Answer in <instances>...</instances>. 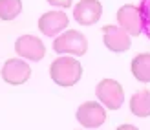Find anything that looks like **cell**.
Listing matches in <instances>:
<instances>
[{"instance_id": "obj_14", "label": "cell", "mask_w": 150, "mask_h": 130, "mask_svg": "<svg viewBox=\"0 0 150 130\" xmlns=\"http://www.w3.org/2000/svg\"><path fill=\"white\" fill-rule=\"evenodd\" d=\"M48 4L55 6V7H61V9H68V7H71L73 0H48Z\"/></svg>"}, {"instance_id": "obj_8", "label": "cell", "mask_w": 150, "mask_h": 130, "mask_svg": "<svg viewBox=\"0 0 150 130\" xmlns=\"http://www.w3.org/2000/svg\"><path fill=\"white\" fill-rule=\"evenodd\" d=\"M103 15V4L99 0H81L75 4L73 9V18L81 26H93L99 22Z\"/></svg>"}, {"instance_id": "obj_5", "label": "cell", "mask_w": 150, "mask_h": 130, "mask_svg": "<svg viewBox=\"0 0 150 130\" xmlns=\"http://www.w3.org/2000/svg\"><path fill=\"white\" fill-rule=\"evenodd\" d=\"M2 79L11 86H20L29 81L31 77V68L22 59H7L2 66Z\"/></svg>"}, {"instance_id": "obj_3", "label": "cell", "mask_w": 150, "mask_h": 130, "mask_svg": "<svg viewBox=\"0 0 150 130\" xmlns=\"http://www.w3.org/2000/svg\"><path fill=\"white\" fill-rule=\"evenodd\" d=\"M95 95L108 110H119L125 103V90L121 82L114 79H103L95 86Z\"/></svg>"}, {"instance_id": "obj_13", "label": "cell", "mask_w": 150, "mask_h": 130, "mask_svg": "<svg viewBox=\"0 0 150 130\" xmlns=\"http://www.w3.org/2000/svg\"><path fill=\"white\" fill-rule=\"evenodd\" d=\"M22 13V0H0V20H13Z\"/></svg>"}, {"instance_id": "obj_10", "label": "cell", "mask_w": 150, "mask_h": 130, "mask_svg": "<svg viewBox=\"0 0 150 130\" xmlns=\"http://www.w3.org/2000/svg\"><path fill=\"white\" fill-rule=\"evenodd\" d=\"M117 24L121 26L125 31H128L130 35L137 37L141 33V15H139V9L136 6H132V4H126L123 7H119Z\"/></svg>"}, {"instance_id": "obj_6", "label": "cell", "mask_w": 150, "mask_h": 130, "mask_svg": "<svg viewBox=\"0 0 150 130\" xmlns=\"http://www.w3.org/2000/svg\"><path fill=\"white\" fill-rule=\"evenodd\" d=\"M15 51L17 55H20L22 59L33 60V63H39L46 55V46L44 42L35 35H22L15 42Z\"/></svg>"}, {"instance_id": "obj_4", "label": "cell", "mask_w": 150, "mask_h": 130, "mask_svg": "<svg viewBox=\"0 0 150 130\" xmlns=\"http://www.w3.org/2000/svg\"><path fill=\"white\" fill-rule=\"evenodd\" d=\"M77 121L84 128H99L106 121V110L97 101H86L77 108Z\"/></svg>"}, {"instance_id": "obj_2", "label": "cell", "mask_w": 150, "mask_h": 130, "mask_svg": "<svg viewBox=\"0 0 150 130\" xmlns=\"http://www.w3.org/2000/svg\"><path fill=\"white\" fill-rule=\"evenodd\" d=\"M53 50L57 53H68L73 57H81L88 51V40L81 31L75 29H64V33H59L53 40Z\"/></svg>"}, {"instance_id": "obj_1", "label": "cell", "mask_w": 150, "mask_h": 130, "mask_svg": "<svg viewBox=\"0 0 150 130\" xmlns=\"http://www.w3.org/2000/svg\"><path fill=\"white\" fill-rule=\"evenodd\" d=\"M50 75H51V81L55 85L62 86V88H70L81 81L82 66L73 55H62V57H57L51 63Z\"/></svg>"}, {"instance_id": "obj_9", "label": "cell", "mask_w": 150, "mask_h": 130, "mask_svg": "<svg viewBox=\"0 0 150 130\" xmlns=\"http://www.w3.org/2000/svg\"><path fill=\"white\" fill-rule=\"evenodd\" d=\"M68 15L64 11H48L39 18V29L46 37H57L68 28Z\"/></svg>"}, {"instance_id": "obj_11", "label": "cell", "mask_w": 150, "mask_h": 130, "mask_svg": "<svg viewBox=\"0 0 150 130\" xmlns=\"http://www.w3.org/2000/svg\"><path fill=\"white\" fill-rule=\"evenodd\" d=\"M130 112L137 117L150 116V90L143 88L130 97Z\"/></svg>"}, {"instance_id": "obj_12", "label": "cell", "mask_w": 150, "mask_h": 130, "mask_svg": "<svg viewBox=\"0 0 150 130\" xmlns=\"http://www.w3.org/2000/svg\"><path fill=\"white\" fill-rule=\"evenodd\" d=\"M132 75L139 82H150V53H139L134 57Z\"/></svg>"}, {"instance_id": "obj_7", "label": "cell", "mask_w": 150, "mask_h": 130, "mask_svg": "<svg viewBox=\"0 0 150 130\" xmlns=\"http://www.w3.org/2000/svg\"><path fill=\"white\" fill-rule=\"evenodd\" d=\"M103 42L110 51H114V53L128 51L130 46H132L130 33L125 31L121 26H114V24L103 28Z\"/></svg>"}]
</instances>
